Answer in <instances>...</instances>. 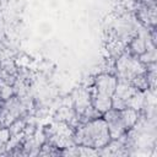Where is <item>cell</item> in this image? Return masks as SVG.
Wrapping results in <instances>:
<instances>
[{"label":"cell","instance_id":"cell-1","mask_svg":"<svg viewBox=\"0 0 157 157\" xmlns=\"http://www.w3.org/2000/svg\"><path fill=\"white\" fill-rule=\"evenodd\" d=\"M114 75L117 76L118 81L129 82L140 91L146 90L148 86L146 77V64H144L137 56L132 55L128 49L115 59Z\"/></svg>","mask_w":157,"mask_h":157},{"label":"cell","instance_id":"cell-2","mask_svg":"<svg viewBox=\"0 0 157 157\" xmlns=\"http://www.w3.org/2000/svg\"><path fill=\"white\" fill-rule=\"evenodd\" d=\"M74 139L76 145L93 150L103 148L112 141L108 126L101 117L80 123L74 132Z\"/></svg>","mask_w":157,"mask_h":157},{"label":"cell","instance_id":"cell-3","mask_svg":"<svg viewBox=\"0 0 157 157\" xmlns=\"http://www.w3.org/2000/svg\"><path fill=\"white\" fill-rule=\"evenodd\" d=\"M118 85V78L110 72H102L97 75L90 87L91 101L93 108L99 113L104 114L112 108L113 94Z\"/></svg>","mask_w":157,"mask_h":157},{"label":"cell","instance_id":"cell-4","mask_svg":"<svg viewBox=\"0 0 157 157\" xmlns=\"http://www.w3.org/2000/svg\"><path fill=\"white\" fill-rule=\"evenodd\" d=\"M141 26L142 25L136 20L134 13L129 11L119 12L108 22V40L128 47L129 42L134 38Z\"/></svg>","mask_w":157,"mask_h":157},{"label":"cell","instance_id":"cell-5","mask_svg":"<svg viewBox=\"0 0 157 157\" xmlns=\"http://www.w3.org/2000/svg\"><path fill=\"white\" fill-rule=\"evenodd\" d=\"M112 140L124 136L137 121L139 113L132 108H110L103 114Z\"/></svg>","mask_w":157,"mask_h":157},{"label":"cell","instance_id":"cell-6","mask_svg":"<svg viewBox=\"0 0 157 157\" xmlns=\"http://www.w3.org/2000/svg\"><path fill=\"white\" fill-rule=\"evenodd\" d=\"M28 109V102L20 96H11L0 107V124L4 128L11 126Z\"/></svg>","mask_w":157,"mask_h":157},{"label":"cell","instance_id":"cell-7","mask_svg":"<svg viewBox=\"0 0 157 157\" xmlns=\"http://www.w3.org/2000/svg\"><path fill=\"white\" fill-rule=\"evenodd\" d=\"M74 132L75 130H72L69 124L59 121L49 128V135H47L45 139L48 140L49 145L56 148H67L70 146L76 145Z\"/></svg>","mask_w":157,"mask_h":157},{"label":"cell","instance_id":"cell-8","mask_svg":"<svg viewBox=\"0 0 157 157\" xmlns=\"http://www.w3.org/2000/svg\"><path fill=\"white\" fill-rule=\"evenodd\" d=\"M5 47H4V44L0 42V64L2 63V60H5L6 59V56H5Z\"/></svg>","mask_w":157,"mask_h":157},{"label":"cell","instance_id":"cell-9","mask_svg":"<svg viewBox=\"0 0 157 157\" xmlns=\"http://www.w3.org/2000/svg\"><path fill=\"white\" fill-rule=\"evenodd\" d=\"M6 153V145H5V140L0 137V155H5Z\"/></svg>","mask_w":157,"mask_h":157},{"label":"cell","instance_id":"cell-10","mask_svg":"<svg viewBox=\"0 0 157 157\" xmlns=\"http://www.w3.org/2000/svg\"><path fill=\"white\" fill-rule=\"evenodd\" d=\"M128 1H130V2H134V1H136V0H128Z\"/></svg>","mask_w":157,"mask_h":157},{"label":"cell","instance_id":"cell-11","mask_svg":"<svg viewBox=\"0 0 157 157\" xmlns=\"http://www.w3.org/2000/svg\"><path fill=\"white\" fill-rule=\"evenodd\" d=\"M0 107H1V104H0Z\"/></svg>","mask_w":157,"mask_h":157}]
</instances>
